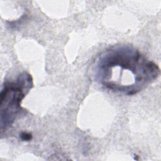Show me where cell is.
Returning <instances> with one entry per match:
<instances>
[{
    "instance_id": "obj_3",
    "label": "cell",
    "mask_w": 161,
    "mask_h": 161,
    "mask_svg": "<svg viewBox=\"0 0 161 161\" xmlns=\"http://www.w3.org/2000/svg\"><path fill=\"white\" fill-rule=\"evenodd\" d=\"M19 137L21 138V139L23 141H30L31 140L32 138V135L31 134H30V133H27V132H22L20 135H19Z\"/></svg>"
},
{
    "instance_id": "obj_1",
    "label": "cell",
    "mask_w": 161,
    "mask_h": 161,
    "mask_svg": "<svg viewBox=\"0 0 161 161\" xmlns=\"http://www.w3.org/2000/svg\"><path fill=\"white\" fill-rule=\"evenodd\" d=\"M160 75L158 66L131 45L113 47L103 52L95 65V79L114 92L137 94Z\"/></svg>"
},
{
    "instance_id": "obj_2",
    "label": "cell",
    "mask_w": 161,
    "mask_h": 161,
    "mask_svg": "<svg viewBox=\"0 0 161 161\" xmlns=\"http://www.w3.org/2000/svg\"><path fill=\"white\" fill-rule=\"evenodd\" d=\"M33 87L31 75L23 72L16 80L7 82L1 92V130L3 132L12 126L21 110V103Z\"/></svg>"
}]
</instances>
